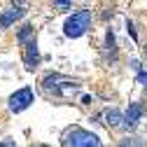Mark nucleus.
<instances>
[{
  "mask_svg": "<svg viewBox=\"0 0 147 147\" xmlns=\"http://www.w3.org/2000/svg\"><path fill=\"white\" fill-rule=\"evenodd\" d=\"M33 100H35L33 91H30L28 86H24V89L16 91V94H12V96H9V110H12V112H21V110H26Z\"/></svg>",
  "mask_w": 147,
  "mask_h": 147,
  "instance_id": "nucleus-4",
  "label": "nucleus"
},
{
  "mask_svg": "<svg viewBox=\"0 0 147 147\" xmlns=\"http://www.w3.org/2000/svg\"><path fill=\"white\" fill-rule=\"evenodd\" d=\"M42 89L45 91H54L56 96H61L63 89H72V91H75L77 89V82H72V80H68L63 75H47L42 80Z\"/></svg>",
  "mask_w": 147,
  "mask_h": 147,
  "instance_id": "nucleus-3",
  "label": "nucleus"
},
{
  "mask_svg": "<svg viewBox=\"0 0 147 147\" xmlns=\"http://www.w3.org/2000/svg\"><path fill=\"white\" fill-rule=\"evenodd\" d=\"M30 35H33V26H24L21 30H19V42H24V45H28L30 42Z\"/></svg>",
  "mask_w": 147,
  "mask_h": 147,
  "instance_id": "nucleus-10",
  "label": "nucleus"
},
{
  "mask_svg": "<svg viewBox=\"0 0 147 147\" xmlns=\"http://www.w3.org/2000/svg\"><path fill=\"white\" fill-rule=\"evenodd\" d=\"M89 28H91V12H89V9L75 12L72 16H68V21L63 24L65 38H82Z\"/></svg>",
  "mask_w": 147,
  "mask_h": 147,
  "instance_id": "nucleus-2",
  "label": "nucleus"
},
{
  "mask_svg": "<svg viewBox=\"0 0 147 147\" xmlns=\"http://www.w3.org/2000/svg\"><path fill=\"white\" fill-rule=\"evenodd\" d=\"M145 56H147V47H145Z\"/></svg>",
  "mask_w": 147,
  "mask_h": 147,
  "instance_id": "nucleus-17",
  "label": "nucleus"
},
{
  "mask_svg": "<svg viewBox=\"0 0 147 147\" xmlns=\"http://www.w3.org/2000/svg\"><path fill=\"white\" fill-rule=\"evenodd\" d=\"M105 49H107V54H110V59L117 56V42H115V33H112V30L105 33Z\"/></svg>",
  "mask_w": 147,
  "mask_h": 147,
  "instance_id": "nucleus-9",
  "label": "nucleus"
},
{
  "mask_svg": "<svg viewBox=\"0 0 147 147\" xmlns=\"http://www.w3.org/2000/svg\"><path fill=\"white\" fill-rule=\"evenodd\" d=\"M0 147H16L12 140H3V145H0Z\"/></svg>",
  "mask_w": 147,
  "mask_h": 147,
  "instance_id": "nucleus-16",
  "label": "nucleus"
},
{
  "mask_svg": "<svg viewBox=\"0 0 147 147\" xmlns=\"http://www.w3.org/2000/svg\"><path fill=\"white\" fill-rule=\"evenodd\" d=\"M138 82H140V84H142V86L147 89V72H142V70L138 72Z\"/></svg>",
  "mask_w": 147,
  "mask_h": 147,
  "instance_id": "nucleus-14",
  "label": "nucleus"
},
{
  "mask_svg": "<svg viewBox=\"0 0 147 147\" xmlns=\"http://www.w3.org/2000/svg\"><path fill=\"white\" fill-rule=\"evenodd\" d=\"M54 7H59L61 12H65V9L72 7V3H70V0H54Z\"/></svg>",
  "mask_w": 147,
  "mask_h": 147,
  "instance_id": "nucleus-12",
  "label": "nucleus"
},
{
  "mask_svg": "<svg viewBox=\"0 0 147 147\" xmlns=\"http://www.w3.org/2000/svg\"><path fill=\"white\" fill-rule=\"evenodd\" d=\"M105 121H107V126H112V128H117V126H121L124 124V115L119 112V110H107L105 112Z\"/></svg>",
  "mask_w": 147,
  "mask_h": 147,
  "instance_id": "nucleus-8",
  "label": "nucleus"
},
{
  "mask_svg": "<svg viewBox=\"0 0 147 147\" xmlns=\"http://www.w3.org/2000/svg\"><path fill=\"white\" fill-rule=\"evenodd\" d=\"M126 30H128V35H131V40H138V33H136V28H133L131 21H126Z\"/></svg>",
  "mask_w": 147,
  "mask_h": 147,
  "instance_id": "nucleus-13",
  "label": "nucleus"
},
{
  "mask_svg": "<svg viewBox=\"0 0 147 147\" xmlns=\"http://www.w3.org/2000/svg\"><path fill=\"white\" fill-rule=\"evenodd\" d=\"M142 115H145V105L142 103H131L128 110L124 112V128H136L138 121L142 119Z\"/></svg>",
  "mask_w": 147,
  "mask_h": 147,
  "instance_id": "nucleus-5",
  "label": "nucleus"
},
{
  "mask_svg": "<svg viewBox=\"0 0 147 147\" xmlns=\"http://www.w3.org/2000/svg\"><path fill=\"white\" fill-rule=\"evenodd\" d=\"M131 68H133V70H138V72H140V61H136V59H133V61H131Z\"/></svg>",
  "mask_w": 147,
  "mask_h": 147,
  "instance_id": "nucleus-15",
  "label": "nucleus"
},
{
  "mask_svg": "<svg viewBox=\"0 0 147 147\" xmlns=\"http://www.w3.org/2000/svg\"><path fill=\"white\" fill-rule=\"evenodd\" d=\"M138 140H140V138H128V140H124L119 147H145V145H142V142H138Z\"/></svg>",
  "mask_w": 147,
  "mask_h": 147,
  "instance_id": "nucleus-11",
  "label": "nucleus"
},
{
  "mask_svg": "<svg viewBox=\"0 0 147 147\" xmlns=\"http://www.w3.org/2000/svg\"><path fill=\"white\" fill-rule=\"evenodd\" d=\"M24 61H26V68L28 70H35L40 63V51H38V45H35V40H30L26 45V54H24Z\"/></svg>",
  "mask_w": 147,
  "mask_h": 147,
  "instance_id": "nucleus-6",
  "label": "nucleus"
},
{
  "mask_svg": "<svg viewBox=\"0 0 147 147\" xmlns=\"http://www.w3.org/2000/svg\"><path fill=\"white\" fill-rule=\"evenodd\" d=\"M35 147H45V145H35Z\"/></svg>",
  "mask_w": 147,
  "mask_h": 147,
  "instance_id": "nucleus-18",
  "label": "nucleus"
},
{
  "mask_svg": "<svg viewBox=\"0 0 147 147\" xmlns=\"http://www.w3.org/2000/svg\"><path fill=\"white\" fill-rule=\"evenodd\" d=\"M21 16H24V9H21V7L3 12V14H0V28H9V26H12L16 19H21Z\"/></svg>",
  "mask_w": 147,
  "mask_h": 147,
  "instance_id": "nucleus-7",
  "label": "nucleus"
},
{
  "mask_svg": "<svg viewBox=\"0 0 147 147\" xmlns=\"http://www.w3.org/2000/svg\"><path fill=\"white\" fill-rule=\"evenodd\" d=\"M63 147H103L100 138L84 128H68L63 136Z\"/></svg>",
  "mask_w": 147,
  "mask_h": 147,
  "instance_id": "nucleus-1",
  "label": "nucleus"
}]
</instances>
